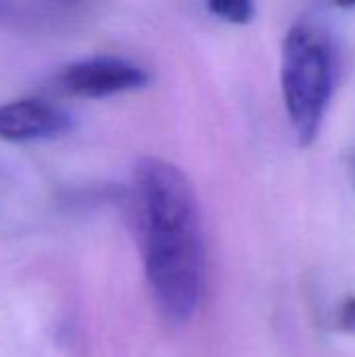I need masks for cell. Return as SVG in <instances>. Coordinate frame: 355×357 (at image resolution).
Listing matches in <instances>:
<instances>
[{
	"label": "cell",
	"mask_w": 355,
	"mask_h": 357,
	"mask_svg": "<svg viewBox=\"0 0 355 357\" xmlns=\"http://www.w3.org/2000/svg\"><path fill=\"white\" fill-rule=\"evenodd\" d=\"M134 209L144 274L159 312L188 322L203 295L205 245L192 184L169 161L146 157L134 169Z\"/></svg>",
	"instance_id": "6da1fadb"
},
{
	"label": "cell",
	"mask_w": 355,
	"mask_h": 357,
	"mask_svg": "<svg viewBox=\"0 0 355 357\" xmlns=\"http://www.w3.org/2000/svg\"><path fill=\"white\" fill-rule=\"evenodd\" d=\"M149 73L117 56H92L71 63L61 73V86L75 96L103 98L146 86Z\"/></svg>",
	"instance_id": "3957f363"
},
{
	"label": "cell",
	"mask_w": 355,
	"mask_h": 357,
	"mask_svg": "<svg viewBox=\"0 0 355 357\" xmlns=\"http://www.w3.org/2000/svg\"><path fill=\"white\" fill-rule=\"evenodd\" d=\"M71 115L59 105L40 98H21L0 105V138L10 142H31L65 134Z\"/></svg>",
	"instance_id": "277c9868"
},
{
	"label": "cell",
	"mask_w": 355,
	"mask_h": 357,
	"mask_svg": "<svg viewBox=\"0 0 355 357\" xmlns=\"http://www.w3.org/2000/svg\"><path fill=\"white\" fill-rule=\"evenodd\" d=\"M282 96L301 146L316 140L337 84V48L316 23H295L282 44Z\"/></svg>",
	"instance_id": "7a4b0ae2"
},
{
	"label": "cell",
	"mask_w": 355,
	"mask_h": 357,
	"mask_svg": "<svg viewBox=\"0 0 355 357\" xmlns=\"http://www.w3.org/2000/svg\"><path fill=\"white\" fill-rule=\"evenodd\" d=\"M209 13H213L218 19L228 23H249L255 17V4L249 0H213L207 4Z\"/></svg>",
	"instance_id": "5b68a950"
},
{
	"label": "cell",
	"mask_w": 355,
	"mask_h": 357,
	"mask_svg": "<svg viewBox=\"0 0 355 357\" xmlns=\"http://www.w3.org/2000/svg\"><path fill=\"white\" fill-rule=\"evenodd\" d=\"M337 326L345 333H355V297L341 303L337 314Z\"/></svg>",
	"instance_id": "8992f818"
}]
</instances>
